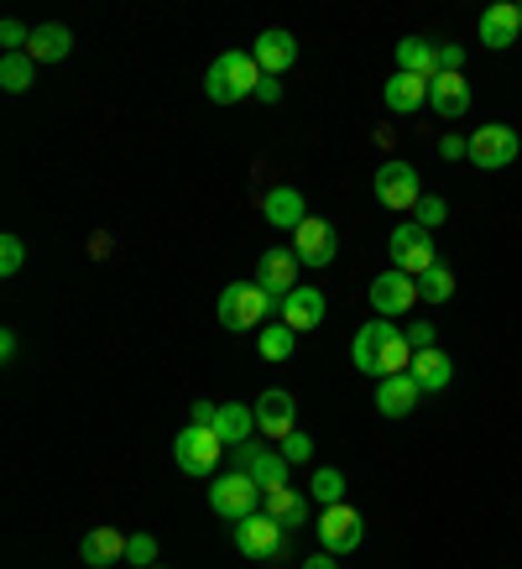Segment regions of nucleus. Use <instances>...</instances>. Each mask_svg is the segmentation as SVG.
Listing matches in <instances>:
<instances>
[{
  "label": "nucleus",
  "instance_id": "1",
  "mask_svg": "<svg viewBox=\"0 0 522 569\" xmlns=\"http://www.w3.org/2000/svg\"><path fill=\"white\" fill-rule=\"evenodd\" d=\"M261 79L267 73H261V63L251 52H220L204 73V94L214 104H241V100H257Z\"/></svg>",
  "mask_w": 522,
  "mask_h": 569
},
{
  "label": "nucleus",
  "instance_id": "2",
  "mask_svg": "<svg viewBox=\"0 0 522 569\" xmlns=\"http://www.w3.org/2000/svg\"><path fill=\"white\" fill-rule=\"evenodd\" d=\"M272 319H282V303L261 282H230L220 293V325L230 335H245V329H267Z\"/></svg>",
  "mask_w": 522,
  "mask_h": 569
},
{
  "label": "nucleus",
  "instance_id": "3",
  "mask_svg": "<svg viewBox=\"0 0 522 569\" xmlns=\"http://www.w3.org/2000/svg\"><path fill=\"white\" fill-rule=\"evenodd\" d=\"M235 549H241V559H251V565H278V559L293 553V538H288V528H282L278 518L251 512V518L235 522Z\"/></svg>",
  "mask_w": 522,
  "mask_h": 569
},
{
  "label": "nucleus",
  "instance_id": "4",
  "mask_svg": "<svg viewBox=\"0 0 522 569\" xmlns=\"http://www.w3.org/2000/svg\"><path fill=\"white\" fill-rule=\"evenodd\" d=\"M261 491L245 470H230V476H220V481H209V507H214V518H225V522H241L251 518V512H261Z\"/></svg>",
  "mask_w": 522,
  "mask_h": 569
},
{
  "label": "nucleus",
  "instance_id": "5",
  "mask_svg": "<svg viewBox=\"0 0 522 569\" xmlns=\"http://www.w3.org/2000/svg\"><path fill=\"white\" fill-rule=\"evenodd\" d=\"M387 251H392V267H398V272H408V277H423L429 267H439L434 230H423V224H413V220H402L398 230H392Z\"/></svg>",
  "mask_w": 522,
  "mask_h": 569
},
{
  "label": "nucleus",
  "instance_id": "6",
  "mask_svg": "<svg viewBox=\"0 0 522 569\" xmlns=\"http://www.w3.org/2000/svg\"><path fill=\"white\" fill-rule=\"evenodd\" d=\"M313 533H319V549L340 559V553H355L365 543V518L350 507V501H340V507H319V528H313Z\"/></svg>",
  "mask_w": 522,
  "mask_h": 569
},
{
  "label": "nucleus",
  "instance_id": "7",
  "mask_svg": "<svg viewBox=\"0 0 522 569\" xmlns=\"http://www.w3.org/2000/svg\"><path fill=\"white\" fill-rule=\"evenodd\" d=\"M220 455H225V439L214 429H183L173 439V460L183 476H193V481H204V476H214V466H220Z\"/></svg>",
  "mask_w": 522,
  "mask_h": 569
},
{
  "label": "nucleus",
  "instance_id": "8",
  "mask_svg": "<svg viewBox=\"0 0 522 569\" xmlns=\"http://www.w3.org/2000/svg\"><path fill=\"white\" fill-rule=\"evenodd\" d=\"M371 193H377L387 209H402V214H413V204L423 199L418 168H413V162H402V157H387L382 168H377V178H371Z\"/></svg>",
  "mask_w": 522,
  "mask_h": 569
},
{
  "label": "nucleus",
  "instance_id": "9",
  "mask_svg": "<svg viewBox=\"0 0 522 569\" xmlns=\"http://www.w3.org/2000/svg\"><path fill=\"white\" fill-rule=\"evenodd\" d=\"M522 152V141L512 126H481L475 137H470V162L475 168H486V173H502V168H512Z\"/></svg>",
  "mask_w": 522,
  "mask_h": 569
},
{
  "label": "nucleus",
  "instance_id": "10",
  "mask_svg": "<svg viewBox=\"0 0 522 569\" xmlns=\"http://www.w3.org/2000/svg\"><path fill=\"white\" fill-rule=\"evenodd\" d=\"M398 335L402 329L392 325V319H371V325L355 329V340H350V361H355V371L382 381V356H387V346H392Z\"/></svg>",
  "mask_w": 522,
  "mask_h": 569
},
{
  "label": "nucleus",
  "instance_id": "11",
  "mask_svg": "<svg viewBox=\"0 0 522 569\" xmlns=\"http://www.w3.org/2000/svg\"><path fill=\"white\" fill-rule=\"evenodd\" d=\"M365 298H371V309H377V319H402V313L418 303V277L408 272H382L371 288H365Z\"/></svg>",
  "mask_w": 522,
  "mask_h": 569
},
{
  "label": "nucleus",
  "instance_id": "12",
  "mask_svg": "<svg viewBox=\"0 0 522 569\" xmlns=\"http://www.w3.org/2000/svg\"><path fill=\"white\" fill-rule=\"evenodd\" d=\"M235 460H241V470L261 486V491H282L288 476H293V466L282 460V449H267V445H241L235 449Z\"/></svg>",
  "mask_w": 522,
  "mask_h": 569
},
{
  "label": "nucleus",
  "instance_id": "13",
  "mask_svg": "<svg viewBox=\"0 0 522 569\" xmlns=\"http://www.w3.org/2000/svg\"><path fill=\"white\" fill-rule=\"evenodd\" d=\"M293 251H298L303 267H319V272H324V267L334 261V251H340V236H334L330 220H313L309 214V220L293 230Z\"/></svg>",
  "mask_w": 522,
  "mask_h": 569
},
{
  "label": "nucleus",
  "instance_id": "14",
  "mask_svg": "<svg viewBox=\"0 0 522 569\" xmlns=\"http://www.w3.org/2000/svg\"><path fill=\"white\" fill-rule=\"evenodd\" d=\"M298 267H303V261H298L293 246H272V251H261V261H257V282L282 303V298L298 288Z\"/></svg>",
  "mask_w": 522,
  "mask_h": 569
},
{
  "label": "nucleus",
  "instance_id": "15",
  "mask_svg": "<svg viewBox=\"0 0 522 569\" xmlns=\"http://www.w3.org/2000/svg\"><path fill=\"white\" fill-rule=\"evenodd\" d=\"M257 429L267 433V439H288V433L298 429V402L293 392H282V387H267V392L257 397Z\"/></svg>",
  "mask_w": 522,
  "mask_h": 569
},
{
  "label": "nucleus",
  "instance_id": "16",
  "mask_svg": "<svg viewBox=\"0 0 522 569\" xmlns=\"http://www.w3.org/2000/svg\"><path fill=\"white\" fill-rule=\"evenodd\" d=\"M251 58L261 63V73L267 79H282V73L298 63V42H293V32H282V27H267V32L251 42Z\"/></svg>",
  "mask_w": 522,
  "mask_h": 569
},
{
  "label": "nucleus",
  "instance_id": "17",
  "mask_svg": "<svg viewBox=\"0 0 522 569\" xmlns=\"http://www.w3.org/2000/svg\"><path fill=\"white\" fill-rule=\"evenodd\" d=\"M522 37V11H518V0H496V6H486L481 11V42L486 48H512Z\"/></svg>",
  "mask_w": 522,
  "mask_h": 569
},
{
  "label": "nucleus",
  "instance_id": "18",
  "mask_svg": "<svg viewBox=\"0 0 522 569\" xmlns=\"http://www.w3.org/2000/svg\"><path fill=\"white\" fill-rule=\"evenodd\" d=\"M261 214H267V224H272V230L293 236L298 224L309 220V204H303V193H298V189L278 183V189H267V199H261Z\"/></svg>",
  "mask_w": 522,
  "mask_h": 569
},
{
  "label": "nucleus",
  "instance_id": "19",
  "mask_svg": "<svg viewBox=\"0 0 522 569\" xmlns=\"http://www.w3.org/2000/svg\"><path fill=\"white\" fill-rule=\"evenodd\" d=\"M79 559H84L89 569H116L126 559V533L121 528H89V533L79 538Z\"/></svg>",
  "mask_w": 522,
  "mask_h": 569
},
{
  "label": "nucleus",
  "instance_id": "20",
  "mask_svg": "<svg viewBox=\"0 0 522 569\" xmlns=\"http://www.w3.org/2000/svg\"><path fill=\"white\" fill-rule=\"evenodd\" d=\"M282 325L298 329V335H303V329H319L324 325V293L309 288V282H298L293 293L282 298Z\"/></svg>",
  "mask_w": 522,
  "mask_h": 569
},
{
  "label": "nucleus",
  "instance_id": "21",
  "mask_svg": "<svg viewBox=\"0 0 522 569\" xmlns=\"http://www.w3.org/2000/svg\"><path fill=\"white\" fill-rule=\"evenodd\" d=\"M418 397H423V387H418L408 371H402V377H382L377 381V413L382 418H408L418 408Z\"/></svg>",
  "mask_w": 522,
  "mask_h": 569
},
{
  "label": "nucleus",
  "instance_id": "22",
  "mask_svg": "<svg viewBox=\"0 0 522 569\" xmlns=\"http://www.w3.org/2000/svg\"><path fill=\"white\" fill-rule=\"evenodd\" d=\"M69 52H73V27H63V21L32 27V42H27V58H32V63H63Z\"/></svg>",
  "mask_w": 522,
  "mask_h": 569
},
{
  "label": "nucleus",
  "instance_id": "23",
  "mask_svg": "<svg viewBox=\"0 0 522 569\" xmlns=\"http://www.w3.org/2000/svg\"><path fill=\"white\" fill-rule=\"evenodd\" d=\"M429 110H439L444 121H460L470 110V79L465 73H439L429 84Z\"/></svg>",
  "mask_w": 522,
  "mask_h": 569
},
{
  "label": "nucleus",
  "instance_id": "24",
  "mask_svg": "<svg viewBox=\"0 0 522 569\" xmlns=\"http://www.w3.org/2000/svg\"><path fill=\"white\" fill-rule=\"evenodd\" d=\"M398 73H413L423 84H434L439 79V48L429 37H402L398 42Z\"/></svg>",
  "mask_w": 522,
  "mask_h": 569
},
{
  "label": "nucleus",
  "instance_id": "25",
  "mask_svg": "<svg viewBox=\"0 0 522 569\" xmlns=\"http://www.w3.org/2000/svg\"><path fill=\"white\" fill-rule=\"evenodd\" d=\"M382 104L392 110V116H413V110L429 104V84L413 79V73H392V79L382 84Z\"/></svg>",
  "mask_w": 522,
  "mask_h": 569
},
{
  "label": "nucleus",
  "instance_id": "26",
  "mask_svg": "<svg viewBox=\"0 0 522 569\" xmlns=\"http://www.w3.org/2000/svg\"><path fill=\"white\" fill-rule=\"evenodd\" d=\"M309 501L313 497H303V491H293V486H282V491H267V497H261V512H267V518H278L282 528L293 533V528L309 522Z\"/></svg>",
  "mask_w": 522,
  "mask_h": 569
},
{
  "label": "nucleus",
  "instance_id": "27",
  "mask_svg": "<svg viewBox=\"0 0 522 569\" xmlns=\"http://www.w3.org/2000/svg\"><path fill=\"white\" fill-rule=\"evenodd\" d=\"M214 433L225 439V449H241V445H251V433H257V408H245V402H220V418H214Z\"/></svg>",
  "mask_w": 522,
  "mask_h": 569
},
{
  "label": "nucleus",
  "instance_id": "28",
  "mask_svg": "<svg viewBox=\"0 0 522 569\" xmlns=\"http://www.w3.org/2000/svg\"><path fill=\"white\" fill-rule=\"evenodd\" d=\"M408 377H413L423 392H444V387H450V377H454V366H450V356L434 346V350H418L413 366H408Z\"/></svg>",
  "mask_w": 522,
  "mask_h": 569
},
{
  "label": "nucleus",
  "instance_id": "29",
  "mask_svg": "<svg viewBox=\"0 0 522 569\" xmlns=\"http://www.w3.org/2000/svg\"><path fill=\"white\" fill-rule=\"evenodd\" d=\"M298 346V329H288L282 319H272L267 329H257V350H261V361H288Z\"/></svg>",
  "mask_w": 522,
  "mask_h": 569
},
{
  "label": "nucleus",
  "instance_id": "30",
  "mask_svg": "<svg viewBox=\"0 0 522 569\" xmlns=\"http://www.w3.org/2000/svg\"><path fill=\"white\" fill-rule=\"evenodd\" d=\"M309 497L319 501V507H340V501H345V470L319 466L313 470V481H309Z\"/></svg>",
  "mask_w": 522,
  "mask_h": 569
},
{
  "label": "nucleus",
  "instance_id": "31",
  "mask_svg": "<svg viewBox=\"0 0 522 569\" xmlns=\"http://www.w3.org/2000/svg\"><path fill=\"white\" fill-rule=\"evenodd\" d=\"M32 73H37V63L27 52H6V58H0V89H6V94L32 89Z\"/></svg>",
  "mask_w": 522,
  "mask_h": 569
},
{
  "label": "nucleus",
  "instance_id": "32",
  "mask_svg": "<svg viewBox=\"0 0 522 569\" xmlns=\"http://www.w3.org/2000/svg\"><path fill=\"white\" fill-rule=\"evenodd\" d=\"M450 293H454V272L444 267V261L418 277V298H423V303H450Z\"/></svg>",
  "mask_w": 522,
  "mask_h": 569
},
{
  "label": "nucleus",
  "instance_id": "33",
  "mask_svg": "<svg viewBox=\"0 0 522 569\" xmlns=\"http://www.w3.org/2000/svg\"><path fill=\"white\" fill-rule=\"evenodd\" d=\"M444 220H450V204L434 199V193H423V199L413 204V224H423V230H439Z\"/></svg>",
  "mask_w": 522,
  "mask_h": 569
},
{
  "label": "nucleus",
  "instance_id": "34",
  "mask_svg": "<svg viewBox=\"0 0 522 569\" xmlns=\"http://www.w3.org/2000/svg\"><path fill=\"white\" fill-rule=\"evenodd\" d=\"M126 565L152 569L157 565V538L152 533H131V538H126Z\"/></svg>",
  "mask_w": 522,
  "mask_h": 569
},
{
  "label": "nucleus",
  "instance_id": "35",
  "mask_svg": "<svg viewBox=\"0 0 522 569\" xmlns=\"http://www.w3.org/2000/svg\"><path fill=\"white\" fill-rule=\"evenodd\" d=\"M21 261H27V246H21V236H0V277H17Z\"/></svg>",
  "mask_w": 522,
  "mask_h": 569
},
{
  "label": "nucleus",
  "instance_id": "36",
  "mask_svg": "<svg viewBox=\"0 0 522 569\" xmlns=\"http://www.w3.org/2000/svg\"><path fill=\"white\" fill-rule=\"evenodd\" d=\"M278 449H282V460H288V466H303V460H313V439L303 429H293Z\"/></svg>",
  "mask_w": 522,
  "mask_h": 569
},
{
  "label": "nucleus",
  "instance_id": "37",
  "mask_svg": "<svg viewBox=\"0 0 522 569\" xmlns=\"http://www.w3.org/2000/svg\"><path fill=\"white\" fill-rule=\"evenodd\" d=\"M0 42H6V52H27V42H32V27L17 17L0 21Z\"/></svg>",
  "mask_w": 522,
  "mask_h": 569
},
{
  "label": "nucleus",
  "instance_id": "38",
  "mask_svg": "<svg viewBox=\"0 0 522 569\" xmlns=\"http://www.w3.org/2000/svg\"><path fill=\"white\" fill-rule=\"evenodd\" d=\"M408 346H413V356H418V350H434L439 346V329L429 325V319H413V325H408Z\"/></svg>",
  "mask_w": 522,
  "mask_h": 569
},
{
  "label": "nucleus",
  "instance_id": "39",
  "mask_svg": "<svg viewBox=\"0 0 522 569\" xmlns=\"http://www.w3.org/2000/svg\"><path fill=\"white\" fill-rule=\"evenodd\" d=\"M214 418H220V402H204V397H199V402H193V413H189V423L193 429H214Z\"/></svg>",
  "mask_w": 522,
  "mask_h": 569
},
{
  "label": "nucleus",
  "instance_id": "40",
  "mask_svg": "<svg viewBox=\"0 0 522 569\" xmlns=\"http://www.w3.org/2000/svg\"><path fill=\"white\" fill-rule=\"evenodd\" d=\"M460 63H465V48H460V42H444V48H439V73H460Z\"/></svg>",
  "mask_w": 522,
  "mask_h": 569
},
{
  "label": "nucleus",
  "instance_id": "41",
  "mask_svg": "<svg viewBox=\"0 0 522 569\" xmlns=\"http://www.w3.org/2000/svg\"><path fill=\"white\" fill-rule=\"evenodd\" d=\"M439 157H444V162H460V157H470V137H444V141H439Z\"/></svg>",
  "mask_w": 522,
  "mask_h": 569
},
{
  "label": "nucleus",
  "instance_id": "42",
  "mask_svg": "<svg viewBox=\"0 0 522 569\" xmlns=\"http://www.w3.org/2000/svg\"><path fill=\"white\" fill-rule=\"evenodd\" d=\"M17 350H21V340H17V329H0V361L11 366V361H17Z\"/></svg>",
  "mask_w": 522,
  "mask_h": 569
},
{
  "label": "nucleus",
  "instance_id": "43",
  "mask_svg": "<svg viewBox=\"0 0 522 569\" xmlns=\"http://www.w3.org/2000/svg\"><path fill=\"white\" fill-rule=\"evenodd\" d=\"M257 100H261V104H278V100H282V79H261Z\"/></svg>",
  "mask_w": 522,
  "mask_h": 569
},
{
  "label": "nucleus",
  "instance_id": "44",
  "mask_svg": "<svg viewBox=\"0 0 522 569\" xmlns=\"http://www.w3.org/2000/svg\"><path fill=\"white\" fill-rule=\"evenodd\" d=\"M303 569H340V559H334V553H313V559H303Z\"/></svg>",
  "mask_w": 522,
  "mask_h": 569
},
{
  "label": "nucleus",
  "instance_id": "45",
  "mask_svg": "<svg viewBox=\"0 0 522 569\" xmlns=\"http://www.w3.org/2000/svg\"><path fill=\"white\" fill-rule=\"evenodd\" d=\"M152 569H162V565H152Z\"/></svg>",
  "mask_w": 522,
  "mask_h": 569
}]
</instances>
